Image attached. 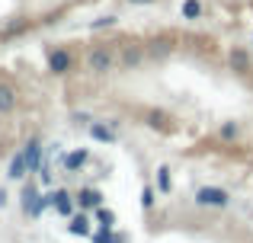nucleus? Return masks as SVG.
Masks as SVG:
<instances>
[{
	"label": "nucleus",
	"instance_id": "nucleus-1",
	"mask_svg": "<svg viewBox=\"0 0 253 243\" xmlns=\"http://www.w3.org/2000/svg\"><path fill=\"white\" fill-rule=\"evenodd\" d=\"M116 64H119L116 45H93V48L86 51V70H90V74H96V77L109 74Z\"/></svg>",
	"mask_w": 253,
	"mask_h": 243
},
{
	"label": "nucleus",
	"instance_id": "nucleus-2",
	"mask_svg": "<svg viewBox=\"0 0 253 243\" xmlns=\"http://www.w3.org/2000/svg\"><path fill=\"white\" fill-rule=\"evenodd\" d=\"M48 208V202H45V195L39 192V186L36 182H26L23 186V211L29 214V218H42V211Z\"/></svg>",
	"mask_w": 253,
	"mask_h": 243
},
{
	"label": "nucleus",
	"instance_id": "nucleus-3",
	"mask_svg": "<svg viewBox=\"0 0 253 243\" xmlns=\"http://www.w3.org/2000/svg\"><path fill=\"white\" fill-rule=\"evenodd\" d=\"M228 202H231L228 189H218V186H202L196 192V205H202V208H224Z\"/></svg>",
	"mask_w": 253,
	"mask_h": 243
},
{
	"label": "nucleus",
	"instance_id": "nucleus-4",
	"mask_svg": "<svg viewBox=\"0 0 253 243\" xmlns=\"http://www.w3.org/2000/svg\"><path fill=\"white\" fill-rule=\"evenodd\" d=\"M45 202H48V208H55L61 218H71V214H74V208H77L74 195H71L68 189H55V192H48V195H45Z\"/></svg>",
	"mask_w": 253,
	"mask_h": 243
},
{
	"label": "nucleus",
	"instance_id": "nucleus-5",
	"mask_svg": "<svg viewBox=\"0 0 253 243\" xmlns=\"http://www.w3.org/2000/svg\"><path fill=\"white\" fill-rule=\"evenodd\" d=\"M74 68V55L68 48H48V70L55 77H64L68 70Z\"/></svg>",
	"mask_w": 253,
	"mask_h": 243
},
{
	"label": "nucleus",
	"instance_id": "nucleus-6",
	"mask_svg": "<svg viewBox=\"0 0 253 243\" xmlns=\"http://www.w3.org/2000/svg\"><path fill=\"white\" fill-rule=\"evenodd\" d=\"M144 55H148V51H144V45H135V42H125V45H122V55H119V64H122L125 70H135L138 64L144 61Z\"/></svg>",
	"mask_w": 253,
	"mask_h": 243
},
{
	"label": "nucleus",
	"instance_id": "nucleus-7",
	"mask_svg": "<svg viewBox=\"0 0 253 243\" xmlns=\"http://www.w3.org/2000/svg\"><path fill=\"white\" fill-rule=\"evenodd\" d=\"M42 150H45L42 138H36V135L23 144V157H26V163H29V173H39V167H42Z\"/></svg>",
	"mask_w": 253,
	"mask_h": 243
},
{
	"label": "nucleus",
	"instance_id": "nucleus-8",
	"mask_svg": "<svg viewBox=\"0 0 253 243\" xmlns=\"http://www.w3.org/2000/svg\"><path fill=\"white\" fill-rule=\"evenodd\" d=\"M74 202H77V208H81V211H96V208L103 205V192H99V189H93V186H86V189H81V192L74 195Z\"/></svg>",
	"mask_w": 253,
	"mask_h": 243
},
{
	"label": "nucleus",
	"instance_id": "nucleus-9",
	"mask_svg": "<svg viewBox=\"0 0 253 243\" xmlns=\"http://www.w3.org/2000/svg\"><path fill=\"white\" fill-rule=\"evenodd\" d=\"M16 103H19L16 87H13V83H6V80H0V112L10 115L13 109H16Z\"/></svg>",
	"mask_w": 253,
	"mask_h": 243
},
{
	"label": "nucleus",
	"instance_id": "nucleus-10",
	"mask_svg": "<svg viewBox=\"0 0 253 243\" xmlns=\"http://www.w3.org/2000/svg\"><path fill=\"white\" fill-rule=\"evenodd\" d=\"M144 51H148L154 61H161V58H167L170 51H173V38L170 35H161V38H151L148 45H144Z\"/></svg>",
	"mask_w": 253,
	"mask_h": 243
},
{
	"label": "nucleus",
	"instance_id": "nucleus-11",
	"mask_svg": "<svg viewBox=\"0 0 253 243\" xmlns=\"http://www.w3.org/2000/svg\"><path fill=\"white\" fill-rule=\"evenodd\" d=\"M90 138L99 144H116V131L112 125H103V122H90Z\"/></svg>",
	"mask_w": 253,
	"mask_h": 243
},
{
	"label": "nucleus",
	"instance_id": "nucleus-12",
	"mask_svg": "<svg viewBox=\"0 0 253 243\" xmlns=\"http://www.w3.org/2000/svg\"><path fill=\"white\" fill-rule=\"evenodd\" d=\"M26 173H29V163H26L23 150H19V154H13V160H10V170H6V176L19 182V179H26Z\"/></svg>",
	"mask_w": 253,
	"mask_h": 243
},
{
	"label": "nucleus",
	"instance_id": "nucleus-13",
	"mask_svg": "<svg viewBox=\"0 0 253 243\" xmlns=\"http://www.w3.org/2000/svg\"><path fill=\"white\" fill-rule=\"evenodd\" d=\"M86 160H90L86 150H71V154L64 157V170H68V173H81V170L86 167Z\"/></svg>",
	"mask_w": 253,
	"mask_h": 243
},
{
	"label": "nucleus",
	"instance_id": "nucleus-14",
	"mask_svg": "<svg viewBox=\"0 0 253 243\" xmlns=\"http://www.w3.org/2000/svg\"><path fill=\"white\" fill-rule=\"evenodd\" d=\"M68 234H74V237H86V234H90V218H86V211H81V214H71Z\"/></svg>",
	"mask_w": 253,
	"mask_h": 243
},
{
	"label": "nucleus",
	"instance_id": "nucleus-15",
	"mask_svg": "<svg viewBox=\"0 0 253 243\" xmlns=\"http://www.w3.org/2000/svg\"><path fill=\"white\" fill-rule=\"evenodd\" d=\"M228 58H231V68H234L237 74H247V70H250V55L244 48H231Z\"/></svg>",
	"mask_w": 253,
	"mask_h": 243
},
{
	"label": "nucleus",
	"instance_id": "nucleus-16",
	"mask_svg": "<svg viewBox=\"0 0 253 243\" xmlns=\"http://www.w3.org/2000/svg\"><path fill=\"white\" fill-rule=\"evenodd\" d=\"M144 122H148L151 128H157V131H167L170 128V115L167 112H157V109H151V112L144 115Z\"/></svg>",
	"mask_w": 253,
	"mask_h": 243
},
{
	"label": "nucleus",
	"instance_id": "nucleus-17",
	"mask_svg": "<svg viewBox=\"0 0 253 243\" xmlns=\"http://www.w3.org/2000/svg\"><path fill=\"white\" fill-rule=\"evenodd\" d=\"M218 135H221V141H237V138H241V125L237 122H224L221 128H218Z\"/></svg>",
	"mask_w": 253,
	"mask_h": 243
},
{
	"label": "nucleus",
	"instance_id": "nucleus-18",
	"mask_svg": "<svg viewBox=\"0 0 253 243\" xmlns=\"http://www.w3.org/2000/svg\"><path fill=\"white\" fill-rule=\"evenodd\" d=\"M93 243H125V237L112 234V227H103L99 234H93Z\"/></svg>",
	"mask_w": 253,
	"mask_h": 243
},
{
	"label": "nucleus",
	"instance_id": "nucleus-19",
	"mask_svg": "<svg viewBox=\"0 0 253 243\" xmlns=\"http://www.w3.org/2000/svg\"><path fill=\"white\" fill-rule=\"evenodd\" d=\"M202 16V3L199 0H183V19H199Z\"/></svg>",
	"mask_w": 253,
	"mask_h": 243
},
{
	"label": "nucleus",
	"instance_id": "nucleus-20",
	"mask_svg": "<svg viewBox=\"0 0 253 243\" xmlns=\"http://www.w3.org/2000/svg\"><path fill=\"white\" fill-rule=\"evenodd\" d=\"M96 221H99V227H116V211H109V208L99 205L96 208Z\"/></svg>",
	"mask_w": 253,
	"mask_h": 243
},
{
	"label": "nucleus",
	"instance_id": "nucleus-21",
	"mask_svg": "<svg viewBox=\"0 0 253 243\" xmlns=\"http://www.w3.org/2000/svg\"><path fill=\"white\" fill-rule=\"evenodd\" d=\"M157 189H161L164 195H167L170 189H173V182H170V170H167V167H161V170H157Z\"/></svg>",
	"mask_w": 253,
	"mask_h": 243
},
{
	"label": "nucleus",
	"instance_id": "nucleus-22",
	"mask_svg": "<svg viewBox=\"0 0 253 243\" xmlns=\"http://www.w3.org/2000/svg\"><path fill=\"white\" fill-rule=\"evenodd\" d=\"M154 195H157L154 186H144V189H141V205H144V208H154Z\"/></svg>",
	"mask_w": 253,
	"mask_h": 243
},
{
	"label": "nucleus",
	"instance_id": "nucleus-23",
	"mask_svg": "<svg viewBox=\"0 0 253 243\" xmlns=\"http://www.w3.org/2000/svg\"><path fill=\"white\" fill-rule=\"evenodd\" d=\"M112 23H116V16H99V19H93V23H90V29H103V26L109 29Z\"/></svg>",
	"mask_w": 253,
	"mask_h": 243
},
{
	"label": "nucleus",
	"instance_id": "nucleus-24",
	"mask_svg": "<svg viewBox=\"0 0 253 243\" xmlns=\"http://www.w3.org/2000/svg\"><path fill=\"white\" fill-rule=\"evenodd\" d=\"M39 179H42V186H48V182H51V173H48V167H39Z\"/></svg>",
	"mask_w": 253,
	"mask_h": 243
},
{
	"label": "nucleus",
	"instance_id": "nucleus-25",
	"mask_svg": "<svg viewBox=\"0 0 253 243\" xmlns=\"http://www.w3.org/2000/svg\"><path fill=\"white\" fill-rule=\"evenodd\" d=\"M131 6H148V3H157V0H128Z\"/></svg>",
	"mask_w": 253,
	"mask_h": 243
},
{
	"label": "nucleus",
	"instance_id": "nucleus-26",
	"mask_svg": "<svg viewBox=\"0 0 253 243\" xmlns=\"http://www.w3.org/2000/svg\"><path fill=\"white\" fill-rule=\"evenodd\" d=\"M250 42H253V38H250Z\"/></svg>",
	"mask_w": 253,
	"mask_h": 243
}]
</instances>
